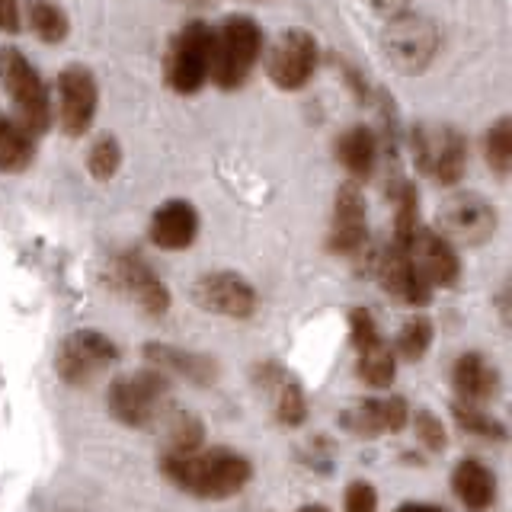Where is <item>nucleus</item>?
I'll list each match as a JSON object with an SVG mask.
<instances>
[{
  "mask_svg": "<svg viewBox=\"0 0 512 512\" xmlns=\"http://www.w3.org/2000/svg\"><path fill=\"white\" fill-rule=\"evenodd\" d=\"M160 471L173 487L196 496V500H231L250 484L253 464L234 452V448L212 445L199 448L192 455H164L160 458Z\"/></svg>",
  "mask_w": 512,
  "mask_h": 512,
  "instance_id": "nucleus-1",
  "label": "nucleus"
},
{
  "mask_svg": "<svg viewBox=\"0 0 512 512\" xmlns=\"http://www.w3.org/2000/svg\"><path fill=\"white\" fill-rule=\"evenodd\" d=\"M263 55V29L247 13L224 16L218 29H212V64L208 80L218 90H240L250 71Z\"/></svg>",
  "mask_w": 512,
  "mask_h": 512,
  "instance_id": "nucleus-2",
  "label": "nucleus"
},
{
  "mask_svg": "<svg viewBox=\"0 0 512 512\" xmlns=\"http://www.w3.org/2000/svg\"><path fill=\"white\" fill-rule=\"evenodd\" d=\"M0 84H4L16 122L26 135H45L52 128V96L42 74L20 48H0Z\"/></svg>",
  "mask_w": 512,
  "mask_h": 512,
  "instance_id": "nucleus-3",
  "label": "nucleus"
},
{
  "mask_svg": "<svg viewBox=\"0 0 512 512\" xmlns=\"http://www.w3.org/2000/svg\"><path fill=\"white\" fill-rule=\"evenodd\" d=\"M167 397H170V378L148 365L112 381L106 391V407L116 423L128 429H148L164 416Z\"/></svg>",
  "mask_w": 512,
  "mask_h": 512,
  "instance_id": "nucleus-4",
  "label": "nucleus"
},
{
  "mask_svg": "<svg viewBox=\"0 0 512 512\" xmlns=\"http://www.w3.org/2000/svg\"><path fill=\"white\" fill-rule=\"evenodd\" d=\"M410 151L432 183L458 186L468 170V138L448 122H420L410 128Z\"/></svg>",
  "mask_w": 512,
  "mask_h": 512,
  "instance_id": "nucleus-5",
  "label": "nucleus"
},
{
  "mask_svg": "<svg viewBox=\"0 0 512 512\" xmlns=\"http://www.w3.org/2000/svg\"><path fill=\"white\" fill-rule=\"evenodd\" d=\"M208 64H212V26L192 20L167 45V58H164L167 87L183 96L199 93L208 80Z\"/></svg>",
  "mask_w": 512,
  "mask_h": 512,
  "instance_id": "nucleus-6",
  "label": "nucleus"
},
{
  "mask_svg": "<svg viewBox=\"0 0 512 512\" xmlns=\"http://www.w3.org/2000/svg\"><path fill=\"white\" fill-rule=\"evenodd\" d=\"M384 55L394 64L400 74L416 77L423 74L432 58L439 52V26L426 20V16H416V13H400L391 16L388 26H384Z\"/></svg>",
  "mask_w": 512,
  "mask_h": 512,
  "instance_id": "nucleus-7",
  "label": "nucleus"
},
{
  "mask_svg": "<svg viewBox=\"0 0 512 512\" xmlns=\"http://www.w3.org/2000/svg\"><path fill=\"white\" fill-rule=\"evenodd\" d=\"M439 234L448 244L458 247H477L487 244L496 231V208L490 199H484L480 192L458 189L439 205Z\"/></svg>",
  "mask_w": 512,
  "mask_h": 512,
  "instance_id": "nucleus-8",
  "label": "nucleus"
},
{
  "mask_svg": "<svg viewBox=\"0 0 512 512\" xmlns=\"http://www.w3.org/2000/svg\"><path fill=\"white\" fill-rule=\"evenodd\" d=\"M119 362V346L100 330H74L61 340L55 356V372L71 388H84L109 365Z\"/></svg>",
  "mask_w": 512,
  "mask_h": 512,
  "instance_id": "nucleus-9",
  "label": "nucleus"
},
{
  "mask_svg": "<svg viewBox=\"0 0 512 512\" xmlns=\"http://www.w3.org/2000/svg\"><path fill=\"white\" fill-rule=\"evenodd\" d=\"M320 48L317 39L304 29L279 32L276 42L266 48V77L285 93L304 90L317 71Z\"/></svg>",
  "mask_w": 512,
  "mask_h": 512,
  "instance_id": "nucleus-10",
  "label": "nucleus"
},
{
  "mask_svg": "<svg viewBox=\"0 0 512 512\" xmlns=\"http://www.w3.org/2000/svg\"><path fill=\"white\" fill-rule=\"evenodd\" d=\"M109 282L148 317H164L170 311V292L154 266L135 250H122L109 263Z\"/></svg>",
  "mask_w": 512,
  "mask_h": 512,
  "instance_id": "nucleus-11",
  "label": "nucleus"
},
{
  "mask_svg": "<svg viewBox=\"0 0 512 512\" xmlns=\"http://www.w3.org/2000/svg\"><path fill=\"white\" fill-rule=\"evenodd\" d=\"M58 125L68 138H80L90 132V125L100 109V84L87 64H68L58 74Z\"/></svg>",
  "mask_w": 512,
  "mask_h": 512,
  "instance_id": "nucleus-12",
  "label": "nucleus"
},
{
  "mask_svg": "<svg viewBox=\"0 0 512 512\" xmlns=\"http://www.w3.org/2000/svg\"><path fill=\"white\" fill-rule=\"evenodd\" d=\"M192 301H196L202 311L215 317H228V320H247L260 308L256 288L240 276V272H231V269H218V272L199 276L192 282Z\"/></svg>",
  "mask_w": 512,
  "mask_h": 512,
  "instance_id": "nucleus-13",
  "label": "nucleus"
},
{
  "mask_svg": "<svg viewBox=\"0 0 512 512\" xmlns=\"http://www.w3.org/2000/svg\"><path fill=\"white\" fill-rule=\"evenodd\" d=\"M407 260L416 269L429 288H452L461 279V263H458V250L448 244V240L432 231V228H416V234L407 240Z\"/></svg>",
  "mask_w": 512,
  "mask_h": 512,
  "instance_id": "nucleus-14",
  "label": "nucleus"
},
{
  "mask_svg": "<svg viewBox=\"0 0 512 512\" xmlns=\"http://www.w3.org/2000/svg\"><path fill=\"white\" fill-rule=\"evenodd\" d=\"M368 244V221H365V196L359 183H343L336 192L333 202V224H330V237L327 247L330 253L340 256H359Z\"/></svg>",
  "mask_w": 512,
  "mask_h": 512,
  "instance_id": "nucleus-15",
  "label": "nucleus"
},
{
  "mask_svg": "<svg viewBox=\"0 0 512 512\" xmlns=\"http://www.w3.org/2000/svg\"><path fill=\"white\" fill-rule=\"evenodd\" d=\"M372 272L378 276L384 292H388L394 301L407 304V308H426V304L432 301V288L416 276V269L410 266L407 253L394 244L372 256Z\"/></svg>",
  "mask_w": 512,
  "mask_h": 512,
  "instance_id": "nucleus-16",
  "label": "nucleus"
},
{
  "mask_svg": "<svg viewBox=\"0 0 512 512\" xmlns=\"http://www.w3.org/2000/svg\"><path fill=\"white\" fill-rule=\"evenodd\" d=\"M141 356H144V365H151L164 375H180L183 381L196 384V388H212L221 375V368L212 356H202V352L180 349L170 343H157V340L144 343Z\"/></svg>",
  "mask_w": 512,
  "mask_h": 512,
  "instance_id": "nucleus-17",
  "label": "nucleus"
},
{
  "mask_svg": "<svg viewBox=\"0 0 512 512\" xmlns=\"http://www.w3.org/2000/svg\"><path fill=\"white\" fill-rule=\"evenodd\" d=\"M148 237L154 247L170 250V253L192 247V240L199 237L196 205L186 199H167L164 205H157L148 224Z\"/></svg>",
  "mask_w": 512,
  "mask_h": 512,
  "instance_id": "nucleus-18",
  "label": "nucleus"
},
{
  "mask_svg": "<svg viewBox=\"0 0 512 512\" xmlns=\"http://www.w3.org/2000/svg\"><path fill=\"white\" fill-rule=\"evenodd\" d=\"M256 381L272 391V410H276V420L285 429L304 426V420H308V397H304V388L292 375H285L276 362H263L256 368Z\"/></svg>",
  "mask_w": 512,
  "mask_h": 512,
  "instance_id": "nucleus-19",
  "label": "nucleus"
},
{
  "mask_svg": "<svg viewBox=\"0 0 512 512\" xmlns=\"http://www.w3.org/2000/svg\"><path fill=\"white\" fill-rule=\"evenodd\" d=\"M452 388L464 404L477 407L500 391V375H496V368L487 356H480V352H464V356H458L452 365Z\"/></svg>",
  "mask_w": 512,
  "mask_h": 512,
  "instance_id": "nucleus-20",
  "label": "nucleus"
},
{
  "mask_svg": "<svg viewBox=\"0 0 512 512\" xmlns=\"http://www.w3.org/2000/svg\"><path fill=\"white\" fill-rule=\"evenodd\" d=\"M452 490L468 512H487L496 500V474L477 458H461L452 471Z\"/></svg>",
  "mask_w": 512,
  "mask_h": 512,
  "instance_id": "nucleus-21",
  "label": "nucleus"
},
{
  "mask_svg": "<svg viewBox=\"0 0 512 512\" xmlns=\"http://www.w3.org/2000/svg\"><path fill=\"white\" fill-rule=\"evenodd\" d=\"M336 160L352 176V183H362L375 173L378 164V135L368 125H349L336 138Z\"/></svg>",
  "mask_w": 512,
  "mask_h": 512,
  "instance_id": "nucleus-22",
  "label": "nucleus"
},
{
  "mask_svg": "<svg viewBox=\"0 0 512 512\" xmlns=\"http://www.w3.org/2000/svg\"><path fill=\"white\" fill-rule=\"evenodd\" d=\"M36 160V144L26 135L20 122L0 112V173H23Z\"/></svg>",
  "mask_w": 512,
  "mask_h": 512,
  "instance_id": "nucleus-23",
  "label": "nucleus"
},
{
  "mask_svg": "<svg viewBox=\"0 0 512 512\" xmlns=\"http://www.w3.org/2000/svg\"><path fill=\"white\" fill-rule=\"evenodd\" d=\"M23 16H26V26L32 29V36L42 39L45 45H58L68 39V32H71L68 13H64L55 0H29Z\"/></svg>",
  "mask_w": 512,
  "mask_h": 512,
  "instance_id": "nucleus-24",
  "label": "nucleus"
},
{
  "mask_svg": "<svg viewBox=\"0 0 512 512\" xmlns=\"http://www.w3.org/2000/svg\"><path fill=\"white\" fill-rule=\"evenodd\" d=\"M359 378L368 384V388H391L397 378V359L394 352L384 346V340L359 349Z\"/></svg>",
  "mask_w": 512,
  "mask_h": 512,
  "instance_id": "nucleus-25",
  "label": "nucleus"
},
{
  "mask_svg": "<svg viewBox=\"0 0 512 512\" xmlns=\"http://www.w3.org/2000/svg\"><path fill=\"white\" fill-rule=\"evenodd\" d=\"M205 448V426L196 413H173L167 426V452L164 455H192Z\"/></svg>",
  "mask_w": 512,
  "mask_h": 512,
  "instance_id": "nucleus-26",
  "label": "nucleus"
},
{
  "mask_svg": "<svg viewBox=\"0 0 512 512\" xmlns=\"http://www.w3.org/2000/svg\"><path fill=\"white\" fill-rule=\"evenodd\" d=\"M394 205H397V215H394V247L404 250L407 240L416 234L420 228V196H416V186L400 180L394 189Z\"/></svg>",
  "mask_w": 512,
  "mask_h": 512,
  "instance_id": "nucleus-27",
  "label": "nucleus"
},
{
  "mask_svg": "<svg viewBox=\"0 0 512 512\" xmlns=\"http://www.w3.org/2000/svg\"><path fill=\"white\" fill-rule=\"evenodd\" d=\"M484 160L490 173H496L500 180L509 176L512 167V128H509V116H500L484 135Z\"/></svg>",
  "mask_w": 512,
  "mask_h": 512,
  "instance_id": "nucleus-28",
  "label": "nucleus"
},
{
  "mask_svg": "<svg viewBox=\"0 0 512 512\" xmlns=\"http://www.w3.org/2000/svg\"><path fill=\"white\" fill-rule=\"evenodd\" d=\"M340 423H343V429L352 432V436H365V439L381 436L384 432V404L375 397L356 400V404L343 410Z\"/></svg>",
  "mask_w": 512,
  "mask_h": 512,
  "instance_id": "nucleus-29",
  "label": "nucleus"
},
{
  "mask_svg": "<svg viewBox=\"0 0 512 512\" xmlns=\"http://www.w3.org/2000/svg\"><path fill=\"white\" fill-rule=\"evenodd\" d=\"M397 356L404 362H420L429 346H432V320L423 314H413L404 327L397 333Z\"/></svg>",
  "mask_w": 512,
  "mask_h": 512,
  "instance_id": "nucleus-30",
  "label": "nucleus"
},
{
  "mask_svg": "<svg viewBox=\"0 0 512 512\" xmlns=\"http://www.w3.org/2000/svg\"><path fill=\"white\" fill-rule=\"evenodd\" d=\"M122 167V144L112 135H100L87 151V170L96 183H109Z\"/></svg>",
  "mask_w": 512,
  "mask_h": 512,
  "instance_id": "nucleus-31",
  "label": "nucleus"
},
{
  "mask_svg": "<svg viewBox=\"0 0 512 512\" xmlns=\"http://www.w3.org/2000/svg\"><path fill=\"white\" fill-rule=\"evenodd\" d=\"M455 413V423L468 432V436H477V439H490V442H506L509 436V429L496 420V416L484 413V410H477L471 404H455L452 407Z\"/></svg>",
  "mask_w": 512,
  "mask_h": 512,
  "instance_id": "nucleus-32",
  "label": "nucleus"
},
{
  "mask_svg": "<svg viewBox=\"0 0 512 512\" xmlns=\"http://www.w3.org/2000/svg\"><path fill=\"white\" fill-rule=\"evenodd\" d=\"M413 432H416V442H420L426 452H442L448 445V432H445L442 420L429 410L413 413Z\"/></svg>",
  "mask_w": 512,
  "mask_h": 512,
  "instance_id": "nucleus-33",
  "label": "nucleus"
},
{
  "mask_svg": "<svg viewBox=\"0 0 512 512\" xmlns=\"http://www.w3.org/2000/svg\"><path fill=\"white\" fill-rule=\"evenodd\" d=\"M343 512H378V490L368 480H352L343 496Z\"/></svg>",
  "mask_w": 512,
  "mask_h": 512,
  "instance_id": "nucleus-34",
  "label": "nucleus"
},
{
  "mask_svg": "<svg viewBox=\"0 0 512 512\" xmlns=\"http://www.w3.org/2000/svg\"><path fill=\"white\" fill-rule=\"evenodd\" d=\"M349 333H352V346L356 349H365L381 340V333L375 327V317L368 314L365 308H352L349 311Z\"/></svg>",
  "mask_w": 512,
  "mask_h": 512,
  "instance_id": "nucleus-35",
  "label": "nucleus"
},
{
  "mask_svg": "<svg viewBox=\"0 0 512 512\" xmlns=\"http://www.w3.org/2000/svg\"><path fill=\"white\" fill-rule=\"evenodd\" d=\"M384 432H400L410 423V407L404 397H384Z\"/></svg>",
  "mask_w": 512,
  "mask_h": 512,
  "instance_id": "nucleus-36",
  "label": "nucleus"
},
{
  "mask_svg": "<svg viewBox=\"0 0 512 512\" xmlns=\"http://www.w3.org/2000/svg\"><path fill=\"white\" fill-rule=\"evenodd\" d=\"M23 10L20 0H0V32H20Z\"/></svg>",
  "mask_w": 512,
  "mask_h": 512,
  "instance_id": "nucleus-37",
  "label": "nucleus"
},
{
  "mask_svg": "<svg viewBox=\"0 0 512 512\" xmlns=\"http://www.w3.org/2000/svg\"><path fill=\"white\" fill-rule=\"evenodd\" d=\"M378 13H384L391 20V16H400V13H407V0H368Z\"/></svg>",
  "mask_w": 512,
  "mask_h": 512,
  "instance_id": "nucleus-38",
  "label": "nucleus"
},
{
  "mask_svg": "<svg viewBox=\"0 0 512 512\" xmlns=\"http://www.w3.org/2000/svg\"><path fill=\"white\" fill-rule=\"evenodd\" d=\"M397 512H442V509L432 506V503H407V506H400Z\"/></svg>",
  "mask_w": 512,
  "mask_h": 512,
  "instance_id": "nucleus-39",
  "label": "nucleus"
},
{
  "mask_svg": "<svg viewBox=\"0 0 512 512\" xmlns=\"http://www.w3.org/2000/svg\"><path fill=\"white\" fill-rule=\"evenodd\" d=\"M295 512H330L327 506H320V503H308V506H301V509H295Z\"/></svg>",
  "mask_w": 512,
  "mask_h": 512,
  "instance_id": "nucleus-40",
  "label": "nucleus"
},
{
  "mask_svg": "<svg viewBox=\"0 0 512 512\" xmlns=\"http://www.w3.org/2000/svg\"><path fill=\"white\" fill-rule=\"evenodd\" d=\"M196 4H202V0H196Z\"/></svg>",
  "mask_w": 512,
  "mask_h": 512,
  "instance_id": "nucleus-41",
  "label": "nucleus"
}]
</instances>
